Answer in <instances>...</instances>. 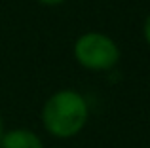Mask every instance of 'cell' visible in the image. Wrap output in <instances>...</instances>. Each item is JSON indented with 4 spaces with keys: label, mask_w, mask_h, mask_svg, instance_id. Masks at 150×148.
<instances>
[{
    "label": "cell",
    "mask_w": 150,
    "mask_h": 148,
    "mask_svg": "<svg viewBox=\"0 0 150 148\" xmlns=\"http://www.w3.org/2000/svg\"><path fill=\"white\" fill-rule=\"evenodd\" d=\"M89 116L86 99L78 91L63 89L46 101L42 108V123L53 137L69 139L84 129Z\"/></svg>",
    "instance_id": "6da1fadb"
},
{
    "label": "cell",
    "mask_w": 150,
    "mask_h": 148,
    "mask_svg": "<svg viewBox=\"0 0 150 148\" xmlns=\"http://www.w3.org/2000/svg\"><path fill=\"white\" fill-rule=\"evenodd\" d=\"M2 148H44L40 137L29 129H13L2 135L0 139Z\"/></svg>",
    "instance_id": "3957f363"
},
{
    "label": "cell",
    "mask_w": 150,
    "mask_h": 148,
    "mask_svg": "<svg viewBox=\"0 0 150 148\" xmlns=\"http://www.w3.org/2000/svg\"><path fill=\"white\" fill-rule=\"evenodd\" d=\"M144 38H146V42H148V46H150V15L146 17V21H144Z\"/></svg>",
    "instance_id": "277c9868"
},
{
    "label": "cell",
    "mask_w": 150,
    "mask_h": 148,
    "mask_svg": "<svg viewBox=\"0 0 150 148\" xmlns=\"http://www.w3.org/2000/svg\"><path fill=\"white\" fill-rule=\"evenodd\" d=\"M40 4H44V6H59V4H63L65 0H38Z\"/></svg>",
    "instance_id": "5b68a950"
},
{
    "label": "cell",
    "mask_w": 150,
    "mask_h": 148,
    "mask_svg": "<svg viewBox=\"0 0 150 148\" xmlns=\"http://www.w3.org/2000/svg\"><path fill=\"white\" fill-rule=\"evenodd\" d=\"M2 135H4V125H2V116H0V139H2Z\"/></svg>",
    "instance_id": "8992f818"
},
{
    "label": "cell",
    "mask_w": 150,
    "mask_h": 148,
    "mask_svg": "<svg viewBox=\"0 0 150 148\" xmlns=\"http://www.w3.org/2000/svg\"><path fill=\"white\" fill-rule=\"evenodd\" d=\"M74 57L84 68L110 70L120 59L116 42L103 32H86L74 44Z\"/></svg>",
    "instance_id": "7a4b0ae2"
}]
</instances>
